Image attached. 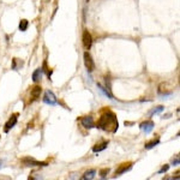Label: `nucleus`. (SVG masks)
<instances>
[{"label": "nucleus", "instance_id": "obj_1", "mask_svg": "<svg viewBox=\"0 0 180 180\" xmlns=\"http://www.w3.org/2000/svg\"><path fill=\"white\" fill-rule=\"evenodd\" d=\"M97 127H100L104 131H111V132H117L119 124H118V119L115 117V114L111 111H106L101 115V118L97 121Z\"/></svg>", "mask_w": 180, "mask_h": 180}, {"label": "nucleus", "instance_id": "obj_2", "mask_svg": "<svg viewBox=\"0 0 180 180\" xmlns=\"http://www.w3.org/2000/svg\"><path fill=\"white\" fill-rule=\"evenodd\" d=\"M82 40H83V46L87 51H89L92 46V37L88 30H84L83 31V36H82Z\"/></svg>", "mask_w": 180, "mask_h": 180}, {"label": "nucleus", "instance_id": "obj_3", "mask_svg": "<svg viewBox=\"0 0 180 180\" xmlns=\"http://www.w3.org/2000/svg\"><path fill=\"white\" fill-rule=\"evenodd\" d=\"M83 59H84V65H85V68H88L89 72H92L94 68H95V64H94V60H92L91 55L89 54V52H85V53L83 54Z\"/></svg>", "mask_w": 180, "mask_h": 180}, {"label": "nucleus", "instance_id": "obj_4", "mask_svg": "<svg viewBox=\"0 0 180 180\" xmlns=\"http://www.w3.org/2000/svg\"><path fill=\"white\" fill-rule=\"evenodd\" d=\"M22 162L25 166H29V167H31V166H46L47 165L45 162H40V161H37L33 158H22Z\"/></svg>", "mask_w": 180, "mask_h": 180}, {"label": "nucleus", "instance_id": "obj_5", "mask_svg": "<svg viewBox=\"0 0 180 180\" xmlns=\"http://www.w3.org/2000/svg\"><path fill=\"white\" fill-rule=\"evenodd\" d=\"M43 102L47 103V104H51V106H55L56 104L55 95H54L52 91H46L45 97H43Z\"/></svg>", "mask_w": 180, "mask_h": 180}, {"label": "nucleus", "instance_id": "obj_6", "mask_svg": "<svg viewBox=\"0 0 180 180\" xmlns=\"http://www.w3.org/2000/svg\"><path fill=\"white\" fill-rule=\"evenodd\" d=\"M131 167H132V162H126V163L120 165V166H119V168L115 170V177H118V175H120V174H124L125 172L130 170Z\"/></svg>", "mask_w": 180, "mask_h": 180}, {"label": "nucleus", "instance_id": "obj_7", "mask_svg": "<svg viewBox=\"0 0 180 180\" xmlns=\"http://www.w3.org/2000/svg\"><path fill=\"white\" fill-rule=\"evenodd\" d=\"M139 127L145 132V133H150L151 131H153V129H154V123L151 121V120H146L144 123H142V124L139 125Z\"/></svg>", "mask_w": 180, "mask_h": 180}, {"label": "nucleus", "instance_id": "obj_8", "mask_svg": "<svg viewBox=\"0 0 180 180\" xmlns=\"http://www.w3.org/2000/svg\"><path fill=\"white\" fill-rule=\"evenodd\" d=\"M17 117H18L17 114H13V115H11V118L9 119V121L5 124V132H9L12 127L17 124Z\"/></svg>", "mask_w": 180, "mask_h": 180}, {"label": "nucleus", "instance_id": "obj_9", "mask_svg": "<svg viewBox=\"0 0 180 180\" xmlns=\"http://www.w3.org/2000/svg\"><path fill=\"white\" fill-rule=\"evenodd\" d=\"M80 121H82V125L85 127V129H92L94 127V119L91 118V117H83L82 119H80Z\"/></svg>", "mask_w": 180, "mask_h": 180}, {"label": "nucleus", "instance_id": "obj_10", "mask_svg": "<svg viewBox=\"0 0 180 180\" xmlns=\"http://www.w3.org/2000/svg\"><path fill=\"white\" fill-rule=\"evenodd\" d=\"M40 95H41V87L35 85L34 88L31 89V97H33V100L39 99V97H40Z\"/></svg>", "mask_w": 180, "mask_h": 180}, {"label": "nucleus", "instance_id": "obj_11", "mask_svg": "<svg viewBox=\"0 0 180 180\" xmlns=\"http://www.w3.org/2000/svg\"><path fill=\"white\" fill-rule=\"evenodd\" d=\"M107 145H108V142H103L101 144H96V145L92 148V151L94 153H100L102 150H104L107 148Z\"/></svg>", "mask_w": 180, "mask_h": 180}, {"label": "nucleus", "instance_id": "obj_12", "mask_svg": "<svg viewBox=\"0 0 180 180\" xmlns=\"http://www.w3.org/2000/svg\"><path fill=\"white\" fill-rule=\"evenodd\" d=\"M95 174H96V170H95V169H90V170H88V172H85V173L83 174L82 179H83V180L92 179V178L95 177Z\"/></svg>", "mask_w": 180, "mask_h": 180}, {"label": "nucleus", "instance_id": "obj_13", "mask_svg": "<svg viewBox=\"0 0 180 180\" xmlns=\"http://www.w3.org/2000/svg\"><path fill=\"white\" fill-rule=\"evenodd\" d=\"M158 94H168V90H167V84L166 83H161L158 85Z\"/></svg>", "mask_w": 180, "mask_h": 180}, {"label": "nucleus", "instance_id": "obj_14", "mask_svg": "<svg viewBox=\"0 0 180 180\" xmlns=\"http://www.w3.org/2000/svg\"><path fill=\"white\" fill-rule=\"evenodd\" d=\"M28 27H29V22L27 19H22L21 23H19V30L21 31H25L28 29Z\"/></svg>", "mask_w": 180, "mask_h": 180}, {"label": "nucleus", "instance_id": "obj_15", "mask_svg": "<svg viewBox=\"0 0 180 180\" xmlns=\"http://www.w3.org/2000/svg\"><path fill=\"white\" fill-rule=\"evenodd\" d=\"M158 143H160V139L156 138V139H154V141H151V142H149V143H145V149H151V148L158 145Z\"/></svg>", "mask_w": 180, "mask_h": 180}, {"label": "nucleus", "instance_id": "obj_16", "mask_svg": "<svg viewBox=\"0 0 180 180\" xmlns=\"http://www.w3.org/2000/svg\"><path fill=\"white\" fill-rule=\"evenodd\" d=\"M41 73H42V68H37V70H35V72L33 73V80H34V82H37V80L40 79Z\"/></svg>", "mask_w": 180, "mask_h": 180}, {"label": "nucleus", "instance_id": "obj_17", "mask_svg": "<svg viewBox=\"0 0 180 180\" xmlns=\"http://www.w3.org/2000/svg\"><path fill=\"white\" fill-rule=\"evenodd\" d=\"M97 87H99V88H100V89H101L102 91H103V92H104V94H106V95L109 97V99H113V95L111 94V91H109V90H106L104 88H103V87H102L101 84H97Z\"/></svg>", "mask_w": 180, "mask_h": 180}, {"label": "nucleus", "instance_id": "obj_18", "mask_svg": "<svg viewBox=\"0 0 180 180\" xmlns=\"http://www.w3.org/2000/svg\"><path fill=\"white\" fill-rule=\"evenodd\" d=\"M108 173H109V169H108V168L102 169L101 172H100V174H101V177H102V178H104V177H106V175H107Z\"/></svg>", "mask_w": 180, "mask_h": 180}, {"label": "nucleus", "instance_id": "obj_19", "mask_svg": "<svg viewBox=\"0 0 180 180\" xmlns=\"http://www.w3.org/2000/svg\"><path fill=\"white\" fill-rule=\"evenodd\" d=\"M168 169H169V165H165V166H163L162 168L160 169V173H163V172H167Z\"/></svg>", "mask_w": 180, "mask_h": 180}, {"label": "nucleus", "instance_id": "obj_20", "mask_svg": "<svg viewBox=\"0 0 180 180\" xmlns=\"http://www.w3.org/2000/svg\"><path fill=\"white\" fill-rule=\"evenodd\" d=\"M161 111H163V107H162V106L158 107V109H155V111H154V113H158V112H161Z\"/></svg>", "mask_w": 180, "mask_h": 180}, {"label": "nucleus", "instance_id": "obj_21", "mask_svg": "<svg viewBox=\"0 0 180 180\" xmlns=\"http://www.w3.org/2000/svg\"><path fill=\"white\" fill-rule=\"evenodd\" d=\"M173 163H174V165H179V158H177V160H174Z\"/></svg>", "mask_w": 180, "mask_h": 180}, {"label": "nucleus", "instance_id": "obj_22", "mask_svg": "<svg viewBox=\"0 0 180 180\" xmlns=\"http://www.w3.org/2000/svg\"><path fill=\"white\" fill-rule=\"evenodd\" d=\"M85 1H87V2H89V1H90V0H85Z\"/></svg>", "mask_w": 180, "mask_h": 180}]
</instances>
